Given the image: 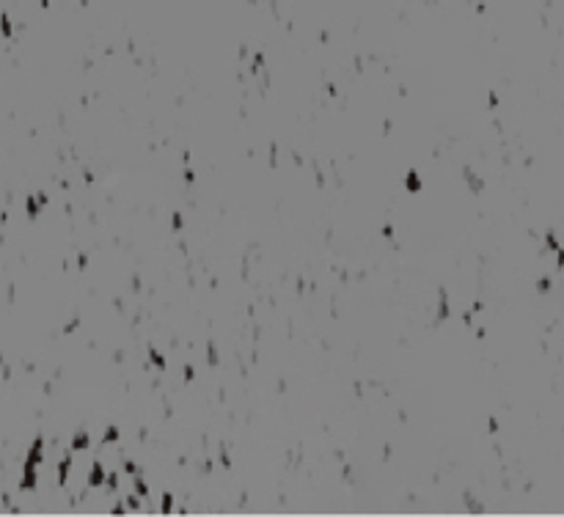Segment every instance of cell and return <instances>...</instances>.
I'll return each mask as SVG.
<instances>
[{
  "instance_id": "6da1fadb",
  "label": "cell",
  "mask_w": 564,
  "mask_h": 517,
  "mask_svg": "<svg viewBox=\"0 0 564 517\" xmlns=\"http://www.w3.org/2000/svg\"><path fill=\"white\" fill-rule=\"evenodd\" d=\"M408 187H410V190H413V193H416V190H419V187H421V182H419V176H416V174H410V176H408Z\"/></svg>"
}]
</instances>
